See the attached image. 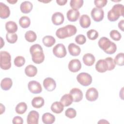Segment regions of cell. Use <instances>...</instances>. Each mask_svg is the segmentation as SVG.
<instances>
[{"label": "cell", "mask_w": 124, "mask_h": 124, "mask_svg": "<svg viewBox=\"0 0 124 124\" xmlns=\"http://www.w3.org/2000/svg\"><path fill=\"white\" fill-rule=\"evenodd\" d=\"M95 69L99 73H104L108 70L107 63L105 59H100L97 62Z\"/></svg>", "instance_id": "obj_16"}, {"label": "cell", "mask_w": 124, "mask_h": 124, "mask_svg": "<svg viewBox=\"0 0 124 124\" xmlns=\"http://www.w3.org/2000/svg\"><path fill=\"white\" fill-rule=\"evenodd\" d=\"M124 20L123 19L121 20L118 23V27L119 28L122 30V31H124Z\"/></svg>", "instance_id": "obj_46"}, {"label": "cell", "mask_w": 124, "mask_h": 124, "mask_svg": "<svg viewBox=\"0 0 124 124\" xmlns=\"http://www.w3.org/2000/svg\"><path fill=\"white\" fill-rule=\"evenodd\" d=\"M7 1L8 2H9V3H10V4H15V3H16L17 1V0H7Z\"/></svg>", "instance_id": "obj_49"}, {"label": "cell", "mask_w": 124, "mask_h": 124, "mask_svg": "<svg viewBox=\"0 0 124 124\" xmlns=\"http://www.w3.org/2000/svg\"><path fill=\"white\" fill-rule=\"evenodd\" d=\"M110 37L114 41H119L122 37L121 33L117 30H112L110 31Z\"/></svg>", "instance_id": "obj_39"}, {"label": "cell", "mask_w": 124, "mask_h": 124, "mask_svg": "<svg viewBox=\"0 0 124 124\" xmlns=\"http://www.w3.org/2000/svg\"><path fill=\"white\" fill-rule=\"evenodd\" d=\"M39 117V113L35 110L31 111L27 118V122L28 124H37Z\"/></svg>", "instance_id": "obj_12"}, {"label": "cell", "mask_w": 124, "mask_h": 124, "mask_svg": "<svg viewBox=\"0 0 124 124\" xmlns=\"http://www.w3.org/2000/svg\"><path fill=\"white\" fill-rule=\"evenodd\" d=\"M28 87L29 91L34 94L40 93L42 91V86L40 83L35 80L30 81L28 83Z\"/></svg>", "instance_id": "obj_9"}, {"label": "cell", "mask_w": 124, "mask_h": 124, "mask_svg": "<svg viewBox=\"0 0 124 124\" xmlns=\"http://www.w3.org/2000/svg\"><path fill=\"white\" fill-rule=\"evenodd\" d=\"M27 105L25 102H20L18 103L15 108L17 114H22L24 113L27 109Z\"/></svg>", "instance_id": "obj_32"}, {"label": "cell", "mask_w": 124, "mask_h": 124, "mask_svg": "<svg viewBox=\"0 0 124 124\" xmlns=\"http://www.w3.org/2000/svg\"><path fill=\"white\" fill-rule=\"evenodd\" d=\"M6 38L8 43L10 44H14L17 40V35L16 33L7 32L6 34Z\"/></svg>", "instance_id": "obj_36"}, {"label": "cell", "mask_w": 124, "mask_h": 124, "mask_svg": "<svg viewBox=\"0 0 124 124\" xmlns=\"http://www.w3.org/2000/svg\"><path fill=\"white\" fill-rule=\"evenodd\" d=\"M11 57L10 53L5 51L0 52V66L3 70H8L11 67Z\"/></svg>", "instance_id": "obj_5"}, {"label": "cell", "mask_w": 124, "mask_h": 124, "mask_svg": "<svg viewBox=\"0 0 124 124\" xmlns=\"http://www.w3.org/2000/svg\"><path fill=\"white\" fill-rule=\"evenodd\" d=\"M42 42L46 46L49 47L54 45L56 40L52 36L47 35L43 37L42 39Z\"/></svg>", "instance_id": "obj_30"}, {"label": "cell", "mask_w": 124, "mask_h": 124, "mask_svg": "<svg viewBox=\"0 0 124 124\" xmlns=\"http://www.w3.org/2000/svg\"><path fill=\"white\" fill-rule=\"evenodd\" d=\"M124 6L121 4H116L113 5L112 9L108 13V19L110 21L117 20L120 16H124Z\"/></svg>", "instance_id": "obj_4"}, {"label": "cell", "mask_w": 124, "mask_h": 124, "mask_svg": "<svg viewBox=\"0 0 124 124\" xmlns=\"http://www.w3.org/2000/svg\"><path fill=\"white\" fill-rule=\"evenodd\" d=\"M98 124H99V123H101V124H104V123H108L109 124V122H108V121H107L106 120H100V121H99L98 122Z\"/></svg>", "instance_id": "obj_48"}, {"label": "cell", "mask_w": 124, "mask_h": 124, "mask_svg": "<svg viewBox=\"0 0 124 124\" xmlns=\"http://www.w3.org/2000/svg\"><path fill=\"white\" fill-rule=\"evenodd\" d=\"M10 15V10L8 6L0 2V17L2 19L8 18Z\"/></svg>", "instance_id": "obj_17"}, {"label": "cell", "mask_w": 124, "mask_h": 124, "mask_svg": "<svg viewBox=\"0 0 124 124\" xmlns=\"http://www.w3.org/2000/svg\"><path fill=\"white\" fill-rule=\"evenodd\" d=\"M13 85V82L11 78H5L2 79L0 82V87L1 89L5 91L9 90Z\"/></svg>", "instance_id": "obj_26"}, {"label": "cell", "mask_w": 124, "mask_h": 124, "mask_svg": "<svg viewBox=\"0 0 124 124\" xmlns=\"http://www.w3.org/2000/svg\"><path fill=\"white\" fill-rule=\"evenodd\" d=\"M69 93L72 95L73 101L75 102H78L82 99V92L78 88H75L72 89L70 91Z\"/></svg>", "instance_id": "obj_14"}, {"label": "cell", "mask_w": 124, "mask_h": 124, "mask_svg": "<svg viewBox=\"0 0 124 124\" xmlns=\"http://www.w3.org/2000/svg\"><path fill=\"white\" fill-rule=\"evenodd\" d=\"M115 64L123 66L124 64V53H119L115 57L114 60Z\"/></svg>", "instance_id": "obj_35"}, {"label": "cell", "mask_w": 124, "mask_h": 124, "mask_svg": "<svg viewBox=\"0 0 124 124\" xmlns=\"http://www.w3.org/2000/svg\"><path fill=\"white\" fill-rule=\"evenodd\" d=\"M45 101L43 97L41 96H37L34 97L31 101V105L35 108H40L44 105Z\"/></svg>", "instance_id": "obj_27"}, {"label": "cell", "mask_w": 124, "mask_h": 124, "mask_svg": "<svg viewBox=\"0 0 124 124\" xmlns=\"http://www.w3.org/2000/svg\"><path fill=\"white\" fill-rule=\"evenodd\" d=\"M98 44L100 48L108 54L114 53L117 49L116 45L106 37H101L99 40Z\"/></svg>", "instance_id": "obj_2"}, {"label": "cell", "mask_w": 124, "mask_h": 124, "mask_svg": "<svg viewBox=\"0 0 124 124\" xmlns=\"http://www.w3.org/2000/svg\"><path fill=\"white\" fill-rule=\"evenodd\" d=\"M77 31L76 26L73 25H67L58 29L56 31V35L60 39H64L75 35Z\"/></svg>", "instance_id": "obj_3"}, {"label": "cell", "mask_w": 124, "mask_h": 124, "mask_svg": "<svg viewBox=\"0 0 124 124\" xmlns=\"http://www.w3.org/2000/svg\"><path fill=\"white\" fill-rule=\"evenodd\" d=\"M108 1L107 0H95L94 3L95 6L98 8H102L106 5Z\"/></svg>", "instance_id": "obj_43"}, {"label": "cell", "mask_w": 124, "mask_h": 124, "mask_svg": "<svg viewBox=\"0 0 124 124\" xmlns=\"http://www.w3.org/2000/svg\"><path fill=\"white\" fill-rule=\"evenodd\" d=\"M68 49L70 54L73 56H78L81 52L80 47L74 43L70 44L68 45Z\"/></svg>", "instance_id": "obj_19"}, {"label": "cell", "mask_w": 124, "mask_h": 124, "mask_svg": "<svg viewBox=\"0 0 124 124\" xmlns=\"http://www.w3.org/2000/svg\"><path fill=\"white\" fill-rule=\"evenodd\" d=\"M43 122L45 124H53L55 121V116L48 112L44 113L42 117Z\"/></svg>", "instance_id": "obj_28"}, {"label": "cell", "mask_w": 124, "mask_h": 124, "mask_svg": "<svg viewBox=\"0 0 124 124\" xmlns=\"http://www.w3.org/2000/svg\"><path fill=\"white\" fill-rule=\"evenodd\" d=\"M75 41L79 45H83L86 42V37L83 34H78L75 38Z\"/></svg>", "instance_id": "obj_42"}, {"label": "cell", "mask_w": 124, "mask_h": 124, "mask_svg": "<svg viewBox=\"0 0 124 124\" xmlns=\"http://www.w3.org/2000/svg\"><path fill=\"white\" fill-rule=\"evenodd\" d=\"M5 111V107L1 103L0 104V114H2Z\"/></svg>", "instance_id": "obj_47"}, {"label": "cell", "mask_w": 124, "mask_h": 124, "mask_svg": "<svg viewBox=\"0 0 124 124\" xmlns=\"http://www.w3.org/2000/svg\"><path fill=\"white\" fill-rule=\"evenodd\" d=\"M86 98L89 101H94L98 97V92L95 88H90L86 93Z\"/></svg>", "instance_id": "obj_10"}, {"label": "cell", "mask_w": 124, "mask_h": 124, "mask_svg": "<svg viewBox=\"0 0 124 124\" xmlns=\"http://www.w3.org/2000/svg\"><path fill=\"white\" fill-rule=\"evenodd\" d=\"M52 23L55 25H60L64 21V17L63 15L60 12L54 13L51 17Z\"/></svg>", "instance_id": "obj_15"}, {"label": "cell", "mask_w": 124, "mask_h": 124, "mask_svg": "<svg viewBox=\"0 0 124 124\" xmlns=\"http://www.w3.org/2000/svg\"><path fill=\"white\" fill-rule=\"evenodd\" d=\"M53 54L57 57L62 58L64 57L67 54L65 46L62 44H58L53 48Z\"/></svg>", "instance_id": "obj_7"}, {"label": "cell", "mask_w": 124, "mask_h": 124, "mask_svg": "<svg viewBox=\"0 0 124 124\" xmlns=\"http://www.w3.org/2000/svg\"><path fill=\"white\" fill-rule=\"evenodd\" d=\"M66 16L69 21L71 22H75L78 19L80 13L78 10L70 9L67 12Z\"/></svg>", "instance_id": "obj_18"}, {"label": "cell", "mask_w": 124, "mask_h": 124, "mask_svg": "<svg viewBox=\"0 0 124 124\" xmlns=\"http://www.w3.org/2000/svg\"><path fill=\"white\" fill-rule=\"evenodd\" d=\"M81 63L78 59H73L68 63V69L72 72H77L80 70Z\"/></svg>", "instance_id": "obj_13"}, {"label": "cell", "mask_w": 124, "mask_h": 124, "mask_svg": "<svg viewBox=\"0 0 124 124\" xmlns=\"http://www.w3.org/2000/svg\"><path fill=\"white\" fill-rule=\"evenodd\" d=\"M91 16L93 20L95 22H100L104 18V13L102 8L97 7L93 8L91 11Z\"/></svg>", "instance_id": "obj_8"}, {"label": "cell", "mask_w": 124, "mask_h": 124, "mask_svg": "<svg viewBox=\"0 0 124 124\" xmlns=\"http://www.w3.org/2000/svg\"><path fill=\"white\" fill-rule=\"evenodd\" d=\"M83 62L84 63L88 66H91L93 64L95 59L93 54L91 53H86L83 56Z\"/></svg>", "instance_id": "obj_20"}, {"label": "cell", "mask_w": 124, "mask_h": 124, "mask_svg": "<svg viewBox=\"0 0 124 124\" xmlns=\"http://www.w3.org/2000/svg\"><path fill=\"white\" fill-rule=\"evenodd\" d=\"M65 115L67 117L70 119H73L76 116L77 112L74 108H67L65 112Z\"/></svg>", "instance_id": "obj_40"}, {"label": "cell", "mask_w": 124, "mask_h": 124, "mask_svg": "<svg viewBox=\"0 0 124 124\" xmlns=\"http://www.w3.org/2000/svg\"><path fill=\"white\" fill-rule=\"evenodd\" d=\"M77 80L81 85L88 86L92 82V77L87 73L82 72L77 76Z\"/></svg>", "instance_id": "obj_6"}, {"label": "cell", "mask_w": 124, "mask_h": 124, "mask_svg": "<svg viewBox=\"0 0 124 124\" xmlns=\"http://www.w3.org/2000/svg\"><path fill=\"white\" fill-rule=\"evenodd\" d=\"M12 123L14 124H22L23 123V120L21 117L16 116L13 118Z\"/></svg>", "instance_id": "obj_44"}, {"label": "cell", "mask_w": 124, "mask_h": 124, "mask_svg": "<svg viewBox=\"0 0 124 124\" xmlns=\"http://www.w3.org/2000/svg\"><path fill=\"white\" fill-rule=\"evenodd\" d=\"M51 110L55 113H61L64 109V106L61 102H55L51 106Z\"/></svg>", "instance_id": "obj_23"}, {"label": "cell", "mask_w": 124, "mask_h": 124, "mask_svg": "<svg viewBox=\"0 0 124 124\" xmlns=\"http://www.w3.org/2000/svg\"><path fill=\"white\" fill-rule=\"evenodd\" d=\"M87 35L89 39L94 40L98 38L99 34L97 31L93 29H91L87 32Z\"/></svg>", "instance_id": "obj_38"}, {"label": "cell", "mask_w": 124, "mask_h": 124, "mask_svg": "<svg viewBox=\"0 0 124 124\" xmlns=\"http://www.w3.org/2000/svg\"><path fill=\"white\" fill-rule=\"evenodd\" d=\"M83 2V0H71L70 2V5L72 9L78 10L82 6Z\"/></svg>", "instance_id": "obj_34"}, {"label": "cell", "mask_w": 124, "mask_h": 124, "mask_svg": "<svg viewBox=\"0 0 124 124\" xmlns=\"http://www.w3.org/2000/svg\"><path fill=\"white\" fill-rule=\"evenodd\" d=\"M43 86L46 90L51 92L54 91L56 87L55 81L51 78H46L43 81Z\"/></svg>", "instance_id": "obj_11"}, {"label": "cell", "mask_w": 124, "mask_h": 124, "mask_svg": "<svg viewBox=\"0 0 124 124\" xmlns=\"http://www.w3.org/2000/svg\"><path fill=\"white\" fill-rule=\"evenodd\" d=\"M67 2V0H57L56 2L57 4L60 6L64 5Z\"/></svg>", "instance_id": "obj_45"}, {"label": "cell", "mask_w": 124, "mask_h": 124, "mask_svg": "<svg viewBox=\"0 0 124 124\" xmlns=\"http://www.w3.org/2000/svg\"><path fill=\"white\" fill-rule=\"evenodd\" d=\"M25 38L29 42H33L37 38L36 33L32 31H28L25 34Z\"/></svg>", "instance_id": "obj_33"}, {"label": "cell", "mask_w": 124, "mask_h": 124, "mask_svg": "<svg viewBox=\"0 0 124 124\" xmlns=\"http://www.w3.org/2000/svg\"><path fill=\"white\" fill-rule=\"evenodd\" d=\"M5 29L8 33H15L17 30V25L14 21H9L6 23Z\"/></svg>", "instance_id": "obj_24"}, {"label": "cell", "mask_w": 124, "mask_h": 124, "mask_svg": "<svg viewBox=\"0 0 124 124\" xmlns=\"http://www.w3.org/2000/svg\"><path fill=\"white\" fill-rule=\"evenodd\" d=\"M60 101L64 107H68L72 104L73 99L72 95L69 93L64 94L62 97Z\"/></svg>", "instance_id": "obj_29"}, {"label": "cell", "mask_w": 124, "mask_h": 124, "mask_svg": "<svg viewBox=\"0 0 124 124\" xmlns=\"http://www.w3.org/2000/svg\"><path fill=\"white\" fill-rule=\"evenodd\" d=\"M25 63V59L24 57L21 56L16 57L14 60V64L16 67H21L24 65Z\"/></svg>", "instance_id": "obj_37"}, {"label": "cell", "mask_w": 124, "mask_h": 124, "mask_svg": "<svg viewBox=\"0 0 124 124\" xmlns=\"http://www.w3.org/2000/svg\"><path fill=\"white\" fill-rule=\"evenodd\" d=\"M91 21L87 15H82L79 18V24L83 28H88L91 25Z\"/></svg>", "instance_id": "obj_22"}, {"label": "cell", "mask_w": 124, "mask_h": 124, "mask_svg": "<svg viewBox=\"0 0 124 124\" xmlns=\"http://www.w3.org/2000/svg\"><path fill=\"white\" fill-rule=\"evenodd\" d=\"M19 24L22 28L26 29L30 26L31 24V20L28 16H23L19 19Z\"/></svg>", "instance_id": "obj_31"}, {"label": "cell", "mask_w": 124, "mask_h": 124, "mask_svg": "<svg viewBox=\"0 0 124 124\" xmlns=\"http://www.w3.org/2000/svg\"><path fill=\"white\" fill-rule=\"evenodd\" d=\"M108 65V70L111 71L114 69L115 67V63L114 60L111 57H107L105 59Z\"/></svg>", "instance_id": "obj_41"}, {"label": "cell", "mask_w": 124, "mask_h": 124, "mask_svg": "<svg viewBox=\"0 0 124 124\" xmlns=\"http://www.w3.org/2000/svg\"><path fill=\"white\" fill-rule=\"evenodd\" d=\"M30 52L31 55L32 61L36 64L43 62L45 60V55L42 46L39 44H34L30 48Z\"/></svg>", "instance_id": "obj_1"}, {"label": "cell", "mask_w": 124, "mask_h": 124, "mask_svg": "<svg viewBox=\"0 0 124 124\" xmlns=\"http://www.w3.org/2000/svg\"><path fill=\"white\" fill-rule=\"evenodd\" d=\"M25 74L29 77H33L37 73V68L33 65H29L25 69Z\"/></svg>", "instance_id": "obj_25"}, {"label": "cell", "mask_w": 124, "mask_h": 124, "mask_svg": "<svg viewBox=\"0 0 124 124\" xmlns=\"http://www.w3.org/2000/svg\"><path fill=\"white\" fill-rule=\"evenodd\" d=\"M32 4L29 1H25L21 3L20 9L22 13L24 14L29 13L32 9Z\"/></svg>", "instance_id": "obj_21"}]
</instances>
